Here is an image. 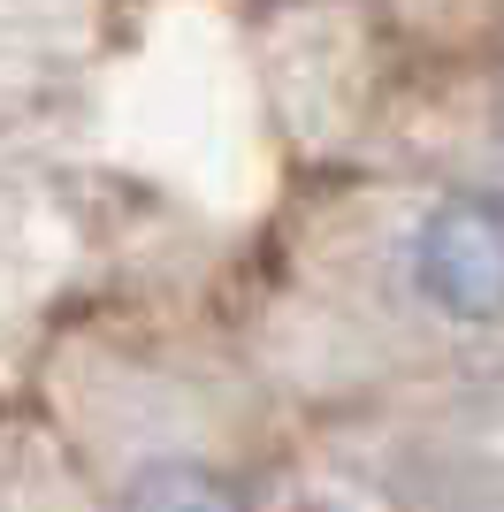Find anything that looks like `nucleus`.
Returning a JSON list of instances; mask_svg holds the SVG:
<instances>
[{
	"mask_svg": "<svg viewBox=\"0 0 504 512\" xmlns=\"http://www.w3.org/2000/svg\"><path fill=\"white\" fill-rule=\"evenodd\" d=\"M123 512H237V497L207 467H146L123 490Z\"/></svg>",
	"mask_w": 504,
	"mask_h": 512,
	"instance_id": "nucleus-2",
	"label": "nucleus"
},
{
	"mask_svg": "<svg viewBox=\"0 0 504 512\" xmlns=\"http://www.w3.org/2000/svg\"><path fill=\"white\" fill-rule=\"evenodd\" d=\"M413 276H420V299L443 306L451 321H497L504 314V199L489 192L443 199L420 222Z\"/></svg>",
	"mask_w": 504,
	"mask_h": 512,
	"instance_id": "nucleus-1",
	"label": "nucleus"
}]
</instances>
